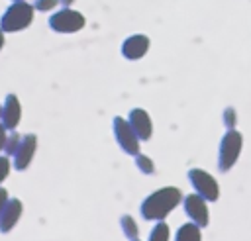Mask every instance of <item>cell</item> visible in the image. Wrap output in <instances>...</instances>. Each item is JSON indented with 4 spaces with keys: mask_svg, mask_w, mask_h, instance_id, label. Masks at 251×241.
Listing matches in <instances>:
<instances>
[{
    "mask_svg": "<svg viewBox=\"0 0 251 241\" xmlns=\"http://www.w3.org/2000/svg\"><path fill=\"white\" fill-rule=\"evenodd\" d=\"M8 129L2 125V121H0V151H4V145H6V137H8V133H6Z\"/></svg>",
    "mask_w": 251,
    "mask_h": 241,
    "instance_id": "21",
    "label": "cell"
},
{
    "mask_svg": "<svg viewBox=\"0 0 251 241\" xmlns=\"http://www.w3.org/2000/svg\"><path fill=\"white\" fill-rule=\"evenodd\" d=\"M241 145H243V137L239 131L235 129H227V133L222 137V143H220V157H218V165H220V170H229L239 153H241Z\"/></svg>",
    "mask_w": 251,
    "mask_h": 241,
    "instance_id": "4",
    "label": "cell"
},
{
    "mask_svg": "<svg viewBox=\"0 0 251 241\" xmlns=\"http://www.w3.org/2000/svg\"><path fill=\"white\" fill-rule=\"evenodd\" d=\"M184 210L196 225H200V227L208 225V206L200 194H188L184 198Z\"/></svg>",
    "mask_w": 251,
    "mask_h": 241,
    "instance_id": "10",
    "label": "cell"
},
{
    "mask_svg": "<svg viewBox=\"0 0 251 241\" xmlns=\"http://www.w3.org/2000/svg\"><path fill=\"white\" fill-rule=\"evenodd\" d=\"M188 180L192 182L196 194H200L204 200H208V202L218 200L220 188H218V182L212 174H208L202 169H192V170H188Z\"/></svg>",
    "mask_w": 251,
    "mask_h": 241,
    "instance_id": "6",
    "label": "cell"
},
{
    "mask_svg": "<svg viewBox=\"0 0 251 241\" xmlns=\"http://www.w3.org/2000/svg\"><path fill=\"white\" fill-rule=\"evenodd\" d=\"M22 216V202L18 198L8 200L4 210L0 212V233H8L20 219Z\"/></svg>",
    "mask_w": 251,
    "mask_h": 241,
    "instance_id": "12",
    "label": "cell"
},
{
    "mask_svg": "<svg viewBox=\"0 0 251 241\" xmlns=\"http://www.w3.org/2000/svg\"><path fill=\"white\" fill-rule=\"evenodd\" d=\"M35 147H37V137L33 133L22 135V141L14 153V167L16 170H25L27 165L31 163L33 155H35Z\"/></svg>",
    "mask_w": 251,
    "mask_h": 241,
    "instance_id": "7",
    "label": "cell"
},
{
    "mask_svg": "<svg viewBox=\"0 0 251 241\" xmlns=\"http://www.w3.org/2000/svg\"><path fill=\"white\" fill-rule=\"evenodd\" d=\"M8 172H10V159L6 155H0V184L6 180Z\"/></svg>",
    "mask_w": 251,
    "mask_h": 241,
    "instance_id": "20",
    "label": "cell"
},
{
    "mask_svg": "<svg viewBox=\"0 0 251 241\" xmlns=\"http://www.w3.org/2000/svg\"><path fill=\"white\" fill-rule=\"evenodd\" d=\"M59 2H61L63 6H73V2H75V0H59Z\"/></svg>",
    "mask_w": 251,
    "mask_h": 241,
    "instance_id": "24",
    "label": "cell"
},
{
    "mask_svg": "<svg viewBox=\"0 0 251 241\" xmlns=\"http://www.w3.org/2000/svg\"><path fill=\"white\" fill-rule=\"evenodd\" d=\"M114 135L118 139V145L122 147V151H126V155H137L139 153V137L135 135V131L131 129L129 121L116 116L114 118Z\"/></svg>",
    "mask_w": 251,
    "mask_h": 241,
    "instance_id": "5",
    "label": "cell"
},
{
    "mask_svg": "<svg viewBox=\"0 0 251 241\" xmlns=\"http://www.w3.org/2000/svg\"><path fill=\"white\" fill-rule=\"evenodd\" d=\"M86 25V18L82 12L73 10L71 6H63L49 18V27L57 33H76Z\"/></svg>",
    "mask_w": 251,
    "mask_h": 241,
    "instance_id": "3",
    "label": "cell"
},
{
    "mask_svg": "<svg viewBox=\"0 0 251 241\" xmlns=\"http://www.w3.org/2000/svg\"><path fill=\"white\" fill-rule=\"evenodd\" d=\"M149 241H169V225L165 221H157V225L151 229Z\"/></svg>",
    "mask_w": 251,
    "mask_h": 241,
    "instance_id": "14",
    "label": "cell"
},
{
    "mask_svg": "<svg viewBox=\"0 0 251 241\" xmlns=\"http://www.w3.org/2000/svg\"><path fill=\"white\" fill-rule=\"evenodd\" d=\"M20 120H22V104H20L16 94H8L4 104H2V118H0V121H2V125L8 131H14L16 125L20 123Z\"/></svg>",
    "mask_w": 251,
    "mask_h": 241,
    "instance_id": "11",
    "label": "cell"
},
{
    "mask_svg": "<svg viewBox=\"0 0 251 241\" xmlns=\"http://www.w3.org/2000/svg\"><path fill=\"white\" fill-rule=\"evenodd\" d=\"M0 118H2V104H0Z\"/></svg>",
    "mask_w": 251,
    "mask_h": 241,
    "instance_id": "25",
    "label": "cell"
},
{
    "mask_svg": "<svg viewBox=\"0 0 251 241\" xmlns=\"http://www.w3.org/2000/svg\"><path fill=\"white\" fill-rule=\"evenodd\" d=\"M135 165H137V169L143 174H153V170H155V163L147 155H143V153H137L135 155Z\"/></svg>",
    "mask_w": 251,
    "mask_h": 241,
    "instance_id": "16",
    "label": "cell"
},
{
    "mask_svg": "<svg viewBox=\"0 0 251 241\" xmlns=\"http://www.w3.org/2000/svg\"><path fill=\"white\" fill-rule=\"evenodd\" d=\"M202 235H200V225H196L194 221L192 223H184L180 225V229L176 231V239L175 241H200Z\"/></svg>",
    "mask_w": 251,
    "mask_h": 241,
    "instance_id": "13",
    "label": "cell"
},
{
    "mask_svg": "<svg viewBox=\"0 0 251 241\" xmlns=\"http://www.w3.org/2000/svg\"><path fill=\"white\" fill-rule=\"evenodd\" d=\"M122 229H124V235L127 239H137V223L133 221L131 216H122Z\"/></svg>",
    "mask_w": 251,
    "mask_h": 241,
    "instance_id": "15",
    "label": "cell"
},
{
    "mask_svg": "<svg viewBox=\"0 0 251 241\" xmlns=\"http://www.w3.org/2000/svg\"><path fill=\"white\" fill-rule=\"evenodd\" d=\"M224 121H226V127H229V129L235 127V123H237V114H235L233 108H226V112H224Z\"/></svg>",
    "mask_w": 251,
    "mask_h": 241,
    "instance_id": "19",
    "label": "cell"
},
{
    "mask_svg": "<svg viewBox=\"0 0 251 241\" xmlns=\"http://www.w3.org/2000/svg\"><path fill=\"white\" fill-rule=\"evenodd\" d=\"M4 41H6V39H4V29L0 27V51H2V47H4Z\"/></svg>",
    "mask_w": 251,
    "mask_h": 241,
    "instance_id": "23",
    "label": "cell"
},
{
    "mask_svg": "<svg viewBox=\"0 0 251 241\" xmlns=\"http://www.w3.org/2000/svg\"><path fill=\"white\" fill-rule=\"evenodd\" d=\"M182 194L178 188L175 186H165L157 192H153L151 196H147L141 204V216L145 219H163L171 210H175L180 202Z\"/></svg>",
    "mask_w": 251,
    "mask_h": 241,
    "instance_id": "1",
    "label": "cell"
},
{
    "mask_svg": "<svg viewBox=\"0 0 251 241\" xmlns=\"http://www.w3.org/2000/svg\"><path fill=\"white\" fill-rule=\"evenodd\" d=\"M131 129L135 131V135L139 137V141H149L151 139V133H153V121L149 118V114L143 110V108H133L129 112V118H127Z\"/></svg>",
    "mask_w": 251,
    "mask_h": 241,
    "instance_id": "9",
    "label": "cell"
},
{
    "mask_svg": "<svg viewBox=\"0 0 251 241\" xmlns=\"http://www.w3.org/2000/svg\"><path fill=\"white\" fill-rule=\"evenodd\" d=\"M59 4H61L59 0H35V2H33V8L39 10V12H51V10H55Z\"/></svg>",
    "mask_w": 251,
    "mask_h": 241,
    "instance_id": "18",
    "label": "cell"
},
{
    "mask_svg": "<svg viewBox=\"0 0 251 241\" xmlns=\"http://www.w3.org/2000/svg\"><path fill=\"white\" fill-rule=\"evenodd\" d=\"M133 241H137V239H133Z\"/></svg>",
    "mask_w": 251,
    "mask_h": 241,
    "instance_id": "27",
    "label": "cell"
},
{
    "mask_svg": "<svg viewBox=\"0 0 251 241\" xmlns=\"http://www.w3.org/2000/svg\"><path fill=\"white\" fill-rule=\"evenodd\" d=\"M6 202H8V192H6L4 188H0V212L4 210V206H6Z\"/></svg>",
    "mask_w": 251,
    "mask_h": 241,
    "instance_id": "22",
    "label": "cell"
},
{
    "mask_svg": "<svg viewBox=\"0 0 251 241\" xmlns=\"http://www.w3.org/2000/svg\"><path fill=\"white\" fill-rule=\"evenodd\" d=\"M20 141H22V135H20V133H16V129H14V131L6 137V145H4L6 155H12V157H14V153H16V149H18Z\"/></svg>",
    "mask_w": 251,
    "mask_h": 241,
    "instance_id": "17",
    "label": "cell"
},
{
    "mask_svg": "<svg viewBox=\"0 0 251 241\" xmlns=\"http://www.w3.org/2000/svg\"><path fill=\"white\" fill-rule=\"evenodd\" d=\"M149 45H151V41H149L147 35H143V33L129 35L122 43V55L127 61H137V59H141L149 51Z\"/></svg>",
    "mask_w": 251,
    "mask_h": 241,
    "instance_id": "8",
    "label": "cell"
},
{
    "mask_svg": "<svg viewBox=\"0 0 251 241\" xmlns=\"http://www.w3.org/2000/svg\"><path fill=\"white\" fill-rule=\"evenodd\" d=\"M33 12L35 8L25 2V0H16L12 2L6 12L2 14L0 18V27L4 29V33H16V31H22L25 27L31 25L33 22Z\"/></svg>",
    "mask_w": 251,
    "mask_h": 241,
    "instance_id": "2",
    "label": "cell"
},
{
    "mask_svg": "<svg viewBox=\"0 0 251 241\" xmlns=\"http://www.w3.org/2000/svg\"><path fill=\"white\" fill-rule=\"evenodd\" d=\"M12 2H16V0H12Z\"/></svg>",
    "mask_w": 251,
    "mask_h": 241,
    "instance_id": "26",
    "label": "cell"
}]
</instances>
